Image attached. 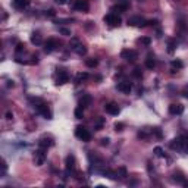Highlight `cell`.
I'll return each instance as SVG.
<instances>
[{
  "mask_svg": "<svg viewBox=\"0 0 188 188\" xmlns=\"http://www.w3.org/2000/svg\"><path fill=\"white\" fill-rule=\"evenodd\" d=\"M103 21L107 24V25H110V27H119L122 22L121 16L118 15V13H113V12H110V13H107L104 18H103Z\"/></svg>",
  "mask_w": 188,
  "mask_h": 188,
  "instance_id": "1",
  "label": "cell"
},
{
  "mask_svg": "<svg viewBox=\"0 0 188 188\" xmlns=\"http://www.w3.org/2000/svg\"><path fill=\"white\" fill-rule=\"evenodd\" d=\"M75 135H77L81 141H84V143H88L90 140H91V134H90V131L87 128L81 126V125L75 128Z\"/></svg>",
  "mask_w": 188,
  "mask_h": 188,
  "instance_id": "2",
  "label": "cell"
},
{
  "mask_svg": "<svg viewBox=\"0 0 188 188\" xmlns=\"http://www.w3.org/2000/svg\"><path fill=\"white\" fill-rule=\"evenodd\" d=\"M121 57L122 59H125L126 62H135L137 59H138V53L135 52V50H131V49H123L121 52Z\"/></svg>",
  "mask_w": 188,
  "mask_h": 188,
  "instance_id": "3",
  "label": "cell"
},
{
  "mask_svg": "<svg viewBox=\"0 0 188 188\" xmlns=\"http://www.w3.org/2000/svg\"><path fill=\"white\" fill-rule=\"evenodd\" d=\"M44 162H46V148L37 150L34 153V163H35V166H43Z\"/></svg>",
  "mask_w": 188,
  "mask_h": 188,
  "instance_id": "4",
  "label": "cell"
},
{
  "mask_svg": "<svg viewBox=\"0 0 188 188\" xmlns=\"http://www.w3.org/2000/svg\"><path fill=\"white\" fill-rule=\"evenodd\" d=\"M72 8H74L75 11H79V12H88L90 11V3L87 0H74Z\"/></svg>",
  "mask_w": 188,
  "mask_h": 188,
  "instance_id": "5",
  "label": "cell"
},
{
  "mask_svg": "<svg viewBox=\"0 0 188 188\" xmlns=\"http://www.w3.org/2000/svg\"><path fill=\"white\" fill-rule=\"evenodd\" d=\"M128 25H131V27H138V28H143L147 25V21L144 19L143 16H132V18H129L128 19Z\"/></svg>",
  "mask_w": 188,
  "mask_h": 188,
  "instance_id": "6",
  "label": "cell"
},
{
  "mask_svg": "<svg viewBox=\"0 0 188 188\" xmlns=\"http://www.w3.org/2000/svg\"><path fill=\"white\" fill-rule=\"evenodd\" d=\"M104 110H106V113H109L112 116H118L119 112H121V109H119V106H118L115 101H110V103L104 104Z\"/></svg>",
  "mask_w": 188,
  "mask_h": 188,
  "instance_id": "7",
  "label": "cell"
},
{
  "mask_svg": "<svg viewBox=\"0 0 188 188\" xmlns=\"http://www.w3.org/2000/svg\"><path fill=\"white\" fill-rule=\"evenodd\" d=\"M69 81V75L65 69H57V77H56V84L57 85H62V84H66Z\"/></svg>",
  "mask_w": 188,
  "mask_h": 188,
  "instance_id": "8",
  "label": "cell"
},
{
  "mask_svg": "<svg viewBox=\"0 0 188 188\" xmlns=\"http://www.w3.org/2000/svg\"><path fill=\"white\" fill-rule=\"evenodd\" d=\"M38 144H40V147L41 148H50V147H53L55 145V141H53V138L52 137H49V135H43L40 140H38Z\"/></svg>",
  "mask_w": 188,
  "mask_h": 188,
  "instance_id": "9",
  "label": "cell"
},
{
  "mask_svg": "<svg viewBox=\"0 0 188 188\" xmlns=\"http://www.w3.org/2000/svg\"><path fill=\"white\" fill-rule=\"evenodd\" d=\"M59 44H60V43H57V40H55V38H49V40L44 43V52L46 53H52V52H55L56 49L59 47Z\"/></svg>",
  "mask_w": 188,
  "mask_h": 188,
  "instance_id": "10",
  "label": "cell"
},
{
  "mask_svg": "<svg viewBox=\"0 0 188 188\" xmlns=\"http://www.w3.org/2000/svg\"><path fill=\"white\" fill-rule=\"evenodd\" d=\"M65 165H66V174H72L75 170V156L69 155L65 159Z\"/></svg>",
  "mask_w": 188,
  "mask_h": 188,
  "instance_id": "11",
  "label": "cell"
},
{
  "mask_svg": "<svg viewBox=\"0 0 188 188\" xmlns=\"http://www.w3.org/2000/svg\"><path fill=\"white\" fill-rule=\"evenodd\" d=\"M128 8H129V2H128V0H123L121 3H118L116 6H113L110 9V12H113V13H122V12L126 11Z\"/></svg>",
  "mask_w": 188,
  "mask_h": 188,
  "instance_id": "12",
  "label": "cell"
},
{
  "mask_svg": "<svg viewBox=\"0 0 188 188\" xmlns=\"http://www.w3.org/2000/svg\"><path fill=\"white\" fill-rule=\"evenodd\" d=\"M116 88L119 90L121 93H123V94H129L131 90H132V84L128 82V81H121V82L116 85Z\"/></svg>",
  "mask_w": 188,
  "mask_h": 188,
  "instance_id": "13",
  "label": "cell"
},
{
  "mask_svg": "<svg viewBox=\"0 0 188 188\" xmlns=\"http://www.w3.org/2000/svg\"><path fill=\"white\" fill-rule=\"evenodd\" d=\"M91 101H93V97H91L90 94H82V96L79 97L78 104H79L82 109H85V107H88L90 104H91Z\"/></svg>",
  "mask_w": 188,
  "mask_h": 188,
  "instance_id": "14",
  "label": "cell"
},
{
  "mask_svg": "<svg viewBox=\"0 0 188 188\" xmlns=\"http://www.w3.org/2000/svg\"><path fill=\"white\" fill-rule=\"evenodd\" d=\"M169 113H170V115H182V113H184V106L174 103V104L169 106Z\"/></svg>",
  "mask_w": 188,
  "mask_h": 188,
  "instance_id": "15",
  "label": "cell"
},
{
  "mask_svg": "<svg viewBox=\"0 0 188 188\" xmlns=\"http://www.w3.org/2000/svg\"><path fill=\"white\" fill-rule=\"evenodd\" d=\"M12 3H13V6H15L18 11H24V9L28 8V5H30L28 0H12Z\"/></svg>",
  "mask_w": 188,
  "mask_h": 188,
  "instance_id": "16",
  "label": "cell"
},
{
  "mask_svg": "<svg viewBox=\"0 0 188 188\" xmlns=\"http://www.w3.org/2000/svg\"><path fill=\"white\" fill-rule=\"evenodd\" d=\"M156 66V59H155V55H150L147 56V59H145V68H148V69H155Z\"/></svg>",
  "mask_w": 188,
  "mask_h": 188,
  "instance_id": "17",
  "label": "cell"
},
{
  "mask_svg": "<svg viewBox=\"0 0 188 188\" xmlns=\"http://www.w3.org/2000/svg\"><path fill=\"white\" fill-rule=\"evenodd\" d=\"M31 43L35 46H41L43 44V40H41V35L40 33H33L31 34Z\"/></svg>",
  "mask_w": 188,
  "mask_h": 188,
  "instance_id": "18",
  "label": "cell"
},
{
  "mask_svg": "<svg viewBox=\"0 0 188 188\" xmlns=\"http://www.w3.org/2000/svg\"><path fill=\"white\" fill-rule=\"evenodd\" d=\"M88 74L87 72H79L77 74V77H75V84H81L82 81H85V79H88Z\"/></svg>",
  "mask_w": 188,
  "mask_h": 188,
  "instance_id": "19",
  "label": "cell"
},
{
  "mask_svg": "<svg viewBox=\"0 0 188 188\" xmlns=\"http://www.w3.org/2000/svg\"><path fill=\"white\" fill-rule=\"evenodd\" d=\"M116 177H119L121 179H125V178L128 177V170H126V167H125V166L118 167V170H116Z\"/></svg>",
  "mask_w": 188,
  "mask_h": 188,
  "instance_id": "20",
  "label": "cell"
},
{
  "mask_svg": "<svg viewBox=\"0 0 188 188\" xmlns=\"http://www.w3.org/2000/svg\"><path fill=\"white\" fill-rule=\"evenodd\" d=\"M74 52H75L78 56H85V55H87V47H85L84 44H79L77 49L74 50Z\"/></svg>",
  "mask_w": 188,
  "mask_h": 188,
  "instance_id": "21",
  "label": "cell"
},
{
  "mask_svg": "<svg viewBox=\"0 0 188 188\" xmlns=\"http://www.w3.org/2000/svg\"><path fill=\"white\" fill-rule=\"evenodd\" d=\"M170 66H172V69H182V68H184V63H182L179 59H174V60L170 62Z\"/></svg>",
  "mask_w": 188,
  "mask_h": 188,
  "instance_id": "22",
  "label": "cell"
},
{
  "mask_svg": "<svg viewBox=\"0 0 188 188\" xmlns=\"http://www.w3.org/2000/svg\"><path fill=\"white\" fill-rule=\"evenodd\" d=\"M174 181H175V182H179V184H184V182H185V178H184V175H182L181 172H175V174H174Z\"/></svg>",
  "mask_w": 188,
  "mask_h": 188,
  "instance_id": "23",
  "label": "cell"
},
{
  "mask_svg": "<svg viewBox=\"0 0 188 188\" xmlns=\"http://www.w3.org/2000/svg\"><path fill=\"white\" fill-rule=\"evenodd\" d=\"M175 49H177V43H175V40H169V41H167V52H169V53H174Z\"/></svg>",
  "mask_w": 188,
  "mask_h": 188,
  "instance_id": "24",
  "label": "cell"
},
{
  "mask_svg": "<svg viewBox=\"0 0 188 188\" xmlns=\"http://www.w3.org/2000/svg\"><path fill=\"white\" fill-rule=\"evenodd\" d=\"M74 113H75V118H77V119H82V118H84V109H82L81 106H78Z\"/></svg>",
  "mask_w": 188,
  "mask_h": 188,
  "instance_id": "25",
  "label": "cell"
},
{
  "mask_svg": "<svg viewBox=\"0 0 188 188\" xmlns=\"http://www.w3.org/2000/svg\"><path fill=\"white\" fill-rule=\"evenodd\" d=\"M138 43H141L143 46L148 47V46L151 44V38H150V37H141V38L138 40Z\"/></svg>",
  "mask_w": 188,
  "mask_h": 188,
  "instance_id": "26",
  "label": "cell"
},
{
  "mask_svg": "<svg viewBox=\"0 0 188 188\" xmlns=\"http://www.w3.org/2000/svg\"><path fill=\"white\" fill-rule=\"evenodd\" d=\"M85 65L88 68H96L99 65V60H97V59H87V60H85Z\"/></svg>",
  "mask_w": 188,
  "mask_h": 188,
  "instance_id": "27",
  "label": "cell"
},
{
  "mask_svg": "<svg viewBox=\"0 0 188 188\" xmlns=\"http://www.w3.org/2000/svg\"><path fill=\"white\" fill-rule=\"evenodd\" d=\"M104 118H99V119H97V121H96V123H94V128H96V129H97V131H100V129H101V128H103V125H104Z\"/></svg>",
  "mask_w": 188,
  "mask_h": 188,
  "instance_id": "28",
  "label": "cell"
},
{
  "mask_svg": "<svg viewBox=\"0 0 188 188\" xmlns=\"http://www.w3.org/2000/svg\"><path fill=\"white\" fill-rule=\"evenodd\" d=\"M132 77H134V78H138V79L143 77V71H141V68H134Z\"/></svg>",
  "mask_w": 188,
  "mask_h": 188,
  "instance_id": "29",
  "label": "cell"
},
{
  "mask_svg": "<svg viewBox=\"0 0 188 188\" xmlns=\"http://www.w3.org/2000/svg\"><path fill=\"white\" fill-rule=\"evenodd\" d=\"M153 153H155L157 157H165V151H163V148H162V147H155Z\"/></svg>",
  "mask_w": 188,
  "mask_h": 188,
  "instance_id": "30",
  "label": "cell"
},
{
  "mask_svg": "<svg viewBox=\"0 0 188 188\" xmlns=\"http://www.w3.org/2000/svg\"><path fill=\"white\" fill-rule=\"evenodd\" d=\"M79 44H81V43H79V40H78L77 37H74V38L71 40V43H69V46H71V49H72V50H75Z\"/></svg>",
  "mask_w": 188,
  "mask_h": 188,
  "instance_id": "31",
  "label": "cell"
},
{
  "mask_svg": "<svg viewBox=\"0 0 188 188\" xmlns=\"http://www.w3.org/2000/svg\"><path fill=\"white\" fill-rule=\"evenodd\" d=\"M59 33L62 34V35H66V37H71L72 34H71V30L69 28H65V27H60L59 28Z\"/></svg>",
  "mask_w": 188,
  "mask_h": 188,
  "instance_id": "32",
  "label": "cell"
},
{
  "mask_svg": "<svg viewBox=\"0 0 188 188\" xmlns=\"http://www.w3.org/2000/svg\"><path fill=\"white\" fill-rule=\"evenodd\" d=\"M6 172H8V163L5 160H2V178L6 177Z\"/></svg>",
  "mask_w": 188,
  "mask_h": 188,
  "instance_id": "33",
  "label": "cell"
},
{
  "mask_svg": "<svg viewBox=\"0 0 188 188\" xmlns=\"http://www.w3.org/2000/svg\"><path fill=\"white\" fill-rule=\"evenodd\" d=\"M153 134H155L157 138H162L163 137V134H162V129L159 128V126H156V128H153Z\"/></svg>",
  "mask_w": 188,
  "mask_h": 188,
  "instance_id": "34",
  "label": "cell"
},
{
  "mask_svg": "<svg viewBox=\"0 0 188 188\" xmlns=\"http://www.w3.org/2000/svg\"><path fill=\"white\" fill-rule=\"evenodd\" d=\"M123 128H125V125H123L122 122H116V123H115V131L121 132V131H123Z\"/></svg>",
  "mask_w": 188,
  "mask_h": 188,
  "instance_id": "35",
  "label": "cell"
},
{
  "mask_svg": "<svg viewBox=\"0 0 188 188\" xmlns=\"http://www.w3.org/2000/svg\"><path fill=\"white\" fill-rule=\"evenodd\" d=\"M15 50H16V53H22L24 50H25V44H24V43H18Z\"/></svg>",
  "mask_w": 188,
  "mask_h": 188,
  "instance_id": "36",
  "label": "cell"
},
{
  "mask_svg": "<svg viewBox=\"0 0 188 188\" xmlns=\"http://www.w3.org/2000/svg\"><path fill=\"white\" fill-rule=\"evenodd\" d=\"M147 25L155 27V28H159V21H157V19H150V21H147Z\"/></svg>",
  "mask_w": 188,
  "mask_h": 188,
  "instance_id": "37",
  "label": "cell"
},
{
  "mask_svg": "<svg viewBox=\"0 0 188 188\" xmlns=\"http://www.w3.org/2000/svg\"><path fill=\"white\" fill-rule=\"evenodd\" d=\"M44 15H46V16H50V18H53V16L56 15V12H55V9H49V11L44 12Z\"/></svg>",
  "mask_w": 188,
  "mask_h": 188,
  "instance_id": "38",
  "label": "cell"
},
{
  "mask_svg": "<svg viewBox=\"0 0 188 188\" xmlns=\"http://www.w3.org/2000/svg\"><path fill=\"white\" fill-rule=\"evenodd\" d=\"M109 143H110V138H107V137H104V138L100 140V144H101V145H109Z\"/></svg>",
  "mask_w": 188,
  "mask_h": 188,
  "instance_id": "39",
  "label": "cell"
},
{
  "mask_svg": "<svg viewBox=\"0 0 188 188\" xmlns=\"http://www.w3.org/2000/svg\"><path fill=\"white\" fill-rule=\"evenodd\" d=\"M31 59H33V60H30V63H31V65H34V63L37 65V63H38V56H37V55H33V56H31Z\"/></svg>",
  "mask_w": 188,
  "mask_h": 188,
  "instance_id": "40",
  "label": "cell"
},
{
  "mask_svg": "<svg viewBox=\"0 0 188 188\" xmlns=\"http://www.w3.org/2000/svg\"><path fill=\"white\" fill-rule=\"evenodd\" d=\"M56 3H57V5H60V6H62V5H68V3H71V0H55Z\"/></svg>",
  "mask_w": 188,
  "mask_h": 188,
  "instance_id": "41",
  "label": "cell"
},
{
  "mask_svg": "<svg viewBox=\"0 0 188 188\" xmlns=\"http://www.w3.org/2000/svg\"><path fill=\"white\" fill-rule=\"evenodd\" d=\"M5 118H6L8 121H12V119H13V113H12V112H6V115H5Z\"/></svg>",
  "mask_w": 188,
  "mask_h": 188,
  "instance_id": "42",
  "label": "cell"
},
{
  "mask_svg": "<svg viewBox=\"0 0 188 188\" xmlns=\"http://www.w3.org/2000/svg\"><path fill=\"white\" fill-rule=\"evenodd\" d=\"M145 137H147L145 132H138V138H145Z\"/></svg>",
  "mask_w": 188,
  "mask_h": 188,
  "instance_id": "43",
  "label": "cell"
},
{
  "mask_svg": "<svg viewBox=\"0 0 188 188\" xmlns=\"http://www.w3.org/2000/svg\"><path fill=\"white\" fill-rule=\"evenodd\" d=\"M15 84H13V81H8V87H13Z\"/></svg>",
  "mask_w": 188,
  "mask_h": 188,
  "instance_id": "44",
  "label": "cell"
},
{
  "mask_svg": "<svg viewBox=\"0 0 188 188\" xmlns=\"http://www.w3.org/2000/svg\"><path fill=\"white\" fill-rule=\"evenodd\" d=\"M88 157H93V153H90ZM94 160H100V159H99V157H96V155H94Z\"/></svg>",
  "mask_w": 188,
  "mask_h": 188,
  "instance_id": "45",
  "label": "cell"
}]
</instances>
